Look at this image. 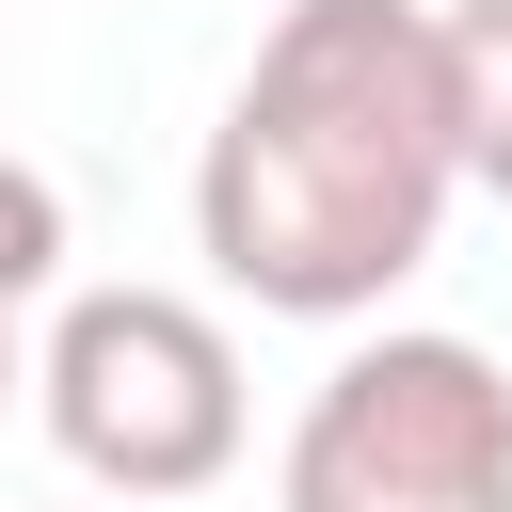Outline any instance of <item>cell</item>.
I'll return each instance as SVG.
<instances>
[{"instance_id":"3957f363","label":"cell","mask_w":512,"mask_h":512,"mask_svg":"<svg viewBox=\"0 0 512 512\" xmlns=\"http://www.w3.org/2000/svg\"><path fill=\"white\" fill-rule=\"evenodd\" d=\"M32 400L96 496H208L240 464V416H256L240 336L192 288H64L32 336Z\"/></svg>"},{"instance_id":"6da1fadb","label":"cell","mask_w":512,"mask_h":512,"mask_svg":"<svg viewBox=\"0 0 512 512\" xmlns=\"http://www.w3.org/2000/svg\"><path fill=\"white\" fill-rule=\"evenodd\" d=\"M448 192H480L448 0H272L192 160V256L256 320H384V288H416L448 240Z\"/></svg>"},{"instance_id":"277c9868","label":"cell","mask_w":512,"mask_h":512,"mask_svg":"<svg viewBox=\"0 0 512 512\" xmlns=\"http://www.w3.org/2000/svg\"><path fill=\"white\" fill-rule=\"evenodd\" d=\"M448 96H464V176L512 208V0H448Z\"/></svg>"},{"instance_id":"5b68a950","label":"cell","mask_w":512,"mask_h":512,"mask_svg":"<svg viewBox=\"0 0 512 512\" xmlns=\"http://www.w3.org/2000/svg\"><path fill=\"white\" fill-rule=\"evenodd\" d=\"M16 288H64V192L16 176Z\"/></svg>"},{"instance_id":"7a4b0ae2","label":"cell","mask_w":512,"mask_h":512,"mask_svg":"<svg viewBox=\"0 0 512 512\" xmlns=\"http://www.w3.org/2000/svg\"><path fill=\"white\" fill-rule=\"evenodd\" d=\"M272 512H512V368L480 336H352L272 464Z\"/></svg>"}]
</instances>
